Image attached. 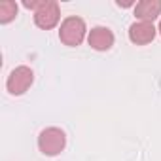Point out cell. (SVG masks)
<instances>
[{"label": "cell", "instance_id": "cell-1", "mask_svg": "<svg viewBox=\"0 0 161 161\" xmlns=\"http://www.w3.org/2000/svg\"><path fill=\"white\" fill-rule=\"evenodd\" d=\"M86 23L82 17H76V15H70L66 17L63 23H61V29H59V38L64 46H80L86 38Z\"/></svg>", "mask_w": 161, "mask_h": 161}, {"label": "cell", "instance_id": "cell-2", "mask_svg": "<svg viewBox=\"0 0 161 161\" xmlns=\"http://www.w3.org/2000/svg\"><path fill=\"white\" fill-rule=\"evenodd\" d=\"M64 144H66V136H64V131L59 129V127H47L40 133L38 136V148L44 155H57L64 150Z\"/></svg>", "mask_w": 161, "mask_h": 161}, {"label": "cell", "instance_id": "cell-3", "mask_svg": "<svg viewBox=\"0 0 161 161\" xmlns=\"http://www.w3.org/2000/svg\"><path fill=\"white\" fill-rule=\"evenodd\" d=\"M34 82V72L32 68L21 64L17 68H14L6 80V89L12 93V95H23Z\"/></svg>", "mask_w": 161, "mask_h": 161}, {"label": "cell", "instance_id": "cell-4", "mask_svg": "<svg viewBox=\"0 0 161 161\" xmlns=\"http://www.w3.org/2000/svg\"><path fill=\"white\" fill-rule=\"evenodd\" d=\"M61 19V12H59V6L53 0H44L42 6L34 12V23L40 27V29H53Z\"/></svg>", "mask_w": 161, "mask_h": 161}, {"label": "cell", "instance_id": "cell-5", "mask_svg": "<svg viewBox=\"0 0 161 161\" xmlns=\"http://www.w3.org/2000/svg\"><path fill=\"white\" fill-rule=\"evenodd\" d=\"M129 38L136 46L150 44L155 38V27H153V23H148V21H136V23H133L129 27Z\"/></svg>", "mask_w": 161, "mask_h": 161}, {"label": "cell", "instance_id": "cell-6", "mask_svg": "<svg viewBox=\"0 0 161 161\" xmlns=\"http://www.w3.org/2000/svg\"><path fill=\"white\" fill-rule=\"evenodd\" d=\"M87 42H89V46L93 49L106 51V49H110L114 46V34L106 27H95V29H91V32L87 36Z\"/></svg>", "mask_w": 161, "mask_h": 161}, {"label": "cell", "instance_id": "cell-7", "mask_svg": "<svg viewBox=\"0 0 161 161\" xmlns=\"http://www.w3.org/2000/svg\"><path fill=\"white\" fill-rule=\"evenodd\" d=\"M161 14V0H140L135 6V15L140 21L153 23V19Z\"/></svg>", "mask_w": 161, "mask_h": 161}, {"label": "cell", "instance_id": "cell-8", "mask_svg": "<svg viewBox=\"0 0 161 161\" xmlns=\"http://www.w3.org/2000/svg\"><path fill=\"white\" fill-rule=\"evenodd\" d=\"M17 15V4L14 0H2L0 2V23H10Z\"/></svg>", "mask_w": 161, "mask_h": 161}, {"label": "cell", "instance_id": "cell-9", "mask_svg": "<svg viewBox=\"0 0 161 161\" xmlns=\"http://www.w3.org/2000/svg\"><path fill=\"white\" fill-rule=\"evenodd\" d=\"M159 32H161V21H159Z\"/></svg>", "mask_w": 161, "mask_h": 161}]
</instances>
